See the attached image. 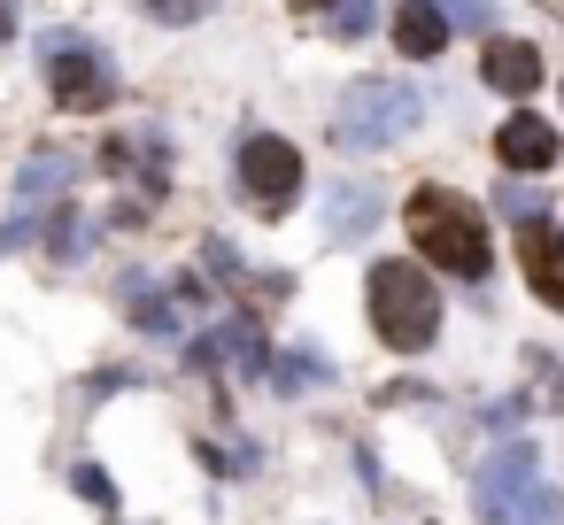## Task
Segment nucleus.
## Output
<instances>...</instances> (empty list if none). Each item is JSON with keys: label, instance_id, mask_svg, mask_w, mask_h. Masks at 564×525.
I'll use <instances>...</instances> for the list:
<instances>
[{"label": "nucleus", "instance_id": "1", "mask_svg": "<svg viewBox=\"0 0 564 525\" xmlns=\"http://www.w3.org/2000/svg\"><path fill=\"white\" fill-rule=\"evenodd\" d=\"M402 225H410V248L433 255L441 271H456V278H487V263H495L487 225H479V209H464L448 186H417L410 209H402Z\"/></svg>", "mask_w": 564, "mask_h": 525}, {"label": "nucleus", "instance_id": "2", "mask_svg": "<svg viewBox=\"0 0 564 525\" xmlns=\"http://www.w3.org/2000/svg\"><path fill=\"white\" fill-rule=\"evenodd\" d=\"M371 332L394 348V356H417V348H433L441 340V294H433V278L417 271V263H379L371 271Z\"/></svg>", "mask_w": 564, "mask_h": 525}, {"label": "nucleus", "instance_id": "3", "mask_svg": "<svg viewBox=\"0 0 564 525\" xmlns=\"http://www.w3.org/2000/svg\"><path fill=\"white\" fill-rule=\"evenodd\" d=\"M479 517L487 525H556L564 517V502L549 494V479H541V463H533V440H502L487 463H479Z\"/></svg>", "mask_w": 564, "mask_h": 525}, {"label": "nucleus", "instance_id": "4", "mask_svg": "<svg viewBox=\"0 0 564 525\" xmlns=\"http://www.w3.org/2000/svg\"><path fill=\"white\" fill-rule=\"evenodd\" d=\"M402 132H417V94L402 78H356L333 109V147H348V155H379Z\"/></svg>", "mask_w": 564, "mask_h": 525}, {"label": "nucleus", "instance_id": "5", "mask_svg": "<svg viewBox=\"0 0 564 525\" xmlns=\"http://www.w3.org/2000/svg\"><path fill=\"white\" fill-rule=\"evenodd\" d=\"M47 94H55V109H109L117 101V70L86 40L47 32Z\"/></svg>", "mask_w": 564, "mask_h": 525}, {"label": "nucleus", "instance_id": "6", "mask_svg": "<svg viewBox=\"0 0 564 525\" xmlns=\"http://www.w3.org/2000/svg\"><path fill=\"white\" fill-rule=\"evenodd\" d=\"M240 194H248L263 217H286L294 194H302V155H294L279 132H248V140H240Z\"/></svg>", "mask_w": 564, "mask_h": 525}, {"label": "nucleus", "instance_id": "7", "mask_svg": "<svg viewBox=\"0 0 564 525\" xmlns=\"http://www.w3.org/2000/svg\"><path fill=\"white\" fill-rule=\"evenodd\" d=\"M518 263H525V286H533L549 309H564V232L525 225V232H518Z\"/></svg>", "mask_w": 564, "mask_h": 525}, {"label": "nucleus", "instance_id": "8", "mask_svg": "<svg viewBox=\"0 0 564 525\" xmlns=\"http://www.w3.org/2000/svg\"><path fill=\"white\" fill-rule=\"evenodd\" d=\"M387 217V194L379 186H333V201H325V240H364L371 225Z\"/></svg>", "mask_w": 564, "mask_h": 525}, {"label": "nucleus", "instance_id": "9", "mask_svg": "<svg viewBox=\"0 0 564 525\" xmlns=\"http://www.w3.org/2000/svg\"><path fill=\"white\" fill-rule=\"evenodd\" d=\"M78 178V163L70 155H55V147H40L32 163H24V178H17V217H40L47 201H63V186Z\"/></svg>", "mask_w": 564, "mask_h": 525}, {"label": "nucleus", "instance_id": "10", "mask_svg": "<svg viewBox=\"0 0 564 525\" xmlns=\"http://www.w3.org/2000/svg\"><path fill=\"white\" fill-rule=\"evenodd\" d=\"M394 47H402L410 63H433V55L448 47V17L433 9V0H402V9H394Z\"/></svg>", "mask_w": 564, "mask_h": 525}, {"label": "nucleus", "instance_id": "11", "mask_svg": "<svg viewBox=\"0 0 564 525\" xmlns=\"http://www.w3.org/2000/svg\"><path fill=\"white\" fill-rule=\"evenodd\" d=\"M495 155H502L510 171H549V163H556V132H549L541 117H510V124L495 132Z\"/></svg>", "mask_w": 564, "mask_h": 525}, {"label": "nucleus", "instance_id": "12", "mask_svg": "<svg viewBox=\"0 0 564 525\" xmlns=\"http://www.w3.org/2000/svg\"><path fill=\"white\" fill-rule=\"evenodd\" d=\"M495 94H525L533 78H541V55L525 47V40H487V70H479Z\"/></svg>", "mask_w": 564, "mask_h": 525}, {"label": "nucleus", "instance_id": "13", "mask_svg": "<svg viewBox=\"0 0 564 525\" xmlns=\"http://www.w3.org/2000/svg\"><path fill=\"white\" fill-rule=\"evenodd\" d=\"M495 209H502L510 225H541V217H549V194H533V186H518V178H510V186L495 194Z\"/></svg>", "mask_w": 564, "mask_h": 525}, {"label": "nucleus", "instance_id": "14", "mask_svg": "<svg viewBox=\"0 0 564 525\" xmlns=\"http://www.w3.org/2000/svg\"><path fill=\"white\" fill-rule=\"evenodd\" d=\"M271 371H279V394H302V386H317V379H325V363H317V356H279Z\"/></svg>", "mask_w": 564, "mask_h": 525}, {"label": "nucleus", "instance_id": "15", "mask_svg": "<svg viewBox=\"0 0 564 525\" xmlns=\"http://www.w3.org/2000/svg\"><path fill=\"white\" fill-rule=\"evenodd\" d=\"M371 24H379V17H371V0H340V9H333V32H340V40H364Z\"/></svg>", "mask_w": 564, "mask_h": 525}, {"label": "nucleus", "instance_id": "16", "mask_svg": "<svg viewBox=\"0 0 564 525\" xmlns=\"http://www.w3.org/2000/svg\"><path fill=\"white\" fill-rule=\"evenodd\" d=\"M433 9L448 17V32L464 24V32H487V0H433Z\"/></svg>", "mask_w": 564, "mask_h": 525}, {"label": "nucleus", "instance_id": "17", "mask_svg": "<svg viewBox=\"0 0 564 525\" xmlns=\"http://www.w3.org/2000/svg\"><path fill=\"white\" fill-rule=\"evenodd\" d=\"M148 9H155L163 24H194V17L209 9V0H148Z\"/></svg>", "mask_w": 564, "mask_h": 525}, {"label": "nucleus", "instance_id": "18", "mask_svg": "<svg viewBox=\"0 0 564 525\" xmlns=\"http://www.w3.org/2000/svg\"><path fill=\"white\" fill-rule=\"evenodd\" d=\"M78 494H94L101 510H117V502H109V479H101V471H78Z\"/></svg>", "mask_w": 564, "mask_h": 525}, {"label": "nucleus", "instance_id": "19", "mask_svg": "<svg viewBox=\"0 0 564 525\" xmlns=\"http://www.w3.org/2000/svg\"><path fill=\"white\" fill-rule=\"evenodd\" d=\"M17 32V0H0V40H9Z\"/></svg>", "mask_w": 564, "mask_h": 525}, {"label": "nucleus", "instance_id": "20", "mask_svg": "<svg viewBox=\"0 0 564 525\" xmlns=\"http://www.w3.org/2000/svg\"><path fill=\"white\" fill-rule=\"evenodd\" d=\"M294 9H317V0H294Z\"/></svg>", "mask_w": 564, "mask_h": 525}]
</instances>
